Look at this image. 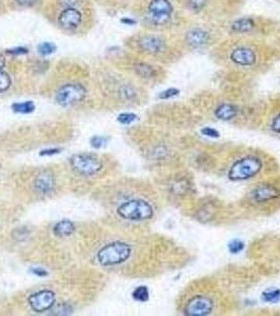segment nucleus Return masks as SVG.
Segmentation results:
<instances>
[{
    "label": "nucleus",
    "instance_id": "1",
    "mask_svg": "<svg viewBox=\"0 0 280 316\" xmlns=\"http://www.w3.org/2000/svg\"><path fill=\"white\" fill-rule=\"evenodd\" d=\"M279 171L277 159L258 148L237 145L217 154L215 172L231 182H254Z\"/></svg>",
    "mask_w": 280,
    "mask_h": 316
},
{
    "label": "nucleus",
    "instance_id": "2",
    "mask_svg": "<svg viewBox=\"0 0 280 316\" xmlns=\"http://www.w3.org/2000/svg\"><path fill=\"white\" fill-rule=\"evenodd\" d=\"M233 305V296L216 280L202 277L186 285L180 292L176 310L185 316H211L229 313Z\"/></svg>",
    "mask_w": 280,
    "mask_h": 316
},
{
    "label": "nucleus",
    "instance_id": "3",
    "mask_svg": "<svg viewBox=\"0 0 280 316\" xmlns=\"http://www.w3.org/2000/svg\"><path fill=\"white\" fill-rule=\"evenodd\" d=\"M238 209L253 216H271L280 211V174L251 182L238 201Z\"/></svg>",
    "mask_w": 280,
    "mask_h": 316
},
{
    "label": "nucleus",
    "instance_id": "4",
    "mask_svg": "<svg viewBox=\"0 0 280 316\" xmlns=\"http://www.w3.org/2000/svg\"><path fill=\"white\" fill-rule=\"evenodd\" d=\"M165 195L176 208L189 209L196 200L197 188L193 173L184 165L171 169L163 182Z\"/></svg>",
    "mask_w": 280,
    "mask_h": 316
},
{
    "label": "nucleus",
    "instance_id": "5",
    "mask_svg": "<svg viewBox=\"0 0 280 316\" xmlns=\"http://www.w3.org/2000/svg\"><path fill=\"white\" fill-rule=\"evenodd\" d=\"M188 211L195 220L210 225L223 224L228 220V215H230V210L225 206L223 201L216 197L196 198Z\"/></svg>",
    "mask_w": 280,
    "mask_h": 316
},
{
    "label": "nucleus",
    "instance_id": "6",
    "mask_svg": "<svg viewBox=\"0 0 280 316\" xmlns=\"http://www.w3.org/2000/svg\"><path fill=\"white\" fill-rule=\"evenodd\" d=\"M117 214L122 219L143 222L154 219L157 214V209L154 202L144 198H131L119 204Z\"/></svg>",
    "mask_w": 280,
    "mask_h": 316
},
{
    "label": "nucleus",
    "instance_id": "7",
    "mask_svg": "<svg viewBox=\"0 0 280 316\" xmlns=\"http://www.w3.org/2000/svg\"><path fill=\"white\" fill-rule=\"evenodd\" d=\"M133 248L124 241H115L105 245L98 252L97 258L102 266H116L125 263L132 256Z\"/></svg>",
    "mask_w": 280,
    "mask_h": 316
},
{
    "label": "nucleus",
    "instance_id": "8",
    "mask_svg": "<svg viewBox=\"0 0 280 316\" xmlns=\"http://www.w3.org/2000/svg\"><path fill=\"white\" fill-rule=\"evenodd\" d=\"M70 163L74 171L84 176H92L102 169V162L100 159L91 154L74 155L71 157Z\"/></svg>",
    "mask_w": 280,
    "mask_h": 316
},
{
    "label": "nucleus",
    "instance_id": "9",
    "mask_svg": "<svg viewBox=\"0 0 280 316\" xmlns=\"http://www.w3.org/2000/svg\"><path fill=\"white\" fill-rule=\"evenodd\" d=\"M213 117L226 122L237 123L238 125H245L242 109L232 101H221L212 110Z\"/></svg>",
    "mask_w": 280,
    "mask_h": 316
},
{
    "label": "nucleus",
    "instance_id": "10",
    "mask_svg": "<svg viewBox=\"0 0 280 316\" xmlns=\"http://www.w3.org/2000/svg\"><path fill=\"white\" fill-rule=\"evenodd\" d=\"M87 95L85 88L80 83H68L59 88L56 94V101L62 107L79 103Z\"/></svg>",
    "mask_w": 280,
    "mask_h": 316
},
{
    "label": "nucleus",
    "instance_id": "11",
    "mask_svg": "<svg viewBox=\"0 0 280 316\" xmlns=\"http://www.w3.org/2000/svg\"><path fill=\"white\" fill-rule=\"evenodd\" d=\"M173 7L169 0H151L147 6L148 18L156 26L165 25L170 20Z\"/></svg>",
    "mask_w": 280,
    "mask_h": 316
},
{
    "label": "nucleus",
    "instance_id": "12",
    "mask_svg": "<svg viewBox=\"0 0 280 316\" xmlns=\"http://www.w3.org/2000/svg\"><path fill=\"white\" fill-rule=\"evenodd\" d=\"M83 20L82 13L75 7H66L57 17V23L60 28L67 31L78 29Z\"/></svg>",
    "mask_w": 280,
    "mask_h": 316
},
{
    "label": "nucleus",
    "instance_id": "13",
    "mask_svg": "<svg viewBox=\"0 0 280 316\" xmlns=\"http://www.w3.org/2000/svg\"><path fill=\"white\" fill-rule=\"evenodd\" d=\"M56 297L54 292L50 290H42L36 292L29 297V304L33 311L37 313H42L49 311L54 307Z\"/></svg>",
    "mask_w": 280,
    "mask_h": 316
},
{
    "label": "nucleus",
    "instance_id": "14",
    "mask_svg": "<svg viewBox=\"0 0 280 316\" xmlns=\"http://www.w3.org/2000/svg\"><path fill=\"white\" fill-rule=\"evenodd\" d=\"M231 60L239 67H252L255 65L257 57L255 52L247 47H239L232 51Z\"/></svg>",
    "mask_w": 280,
    "mask_h": 316
},
{
    "label": "nucleus",
    "instance_id": "15",
    "mask_svg": "<svg viewBox=\"0 0 280 316\" xmlns=\"http://www.w3.org/2000/svg\"><path fill=\"white\" fill-rule=\"evenodd\" d=\"M34 187L39 193H51L55 187L54 176L50 172H44L34 181Z\"/></svg>",
    "mask_w": 280,
    "mask_h": 316
},
{
    "label": "nucleus",
    "instance_id": "16",
    "mask_svg": "<svg viewBox=\"0 0 280 316\" xmlns=\"http://www.w3.org/2000/svg\"><path fill=\"white\" fill-rule=\"evenodd\" d=\"M186 41L192 48H201L209 41V33L201 29H193L186 35Z\"/></svg>",
    "mask_w": 280,
    "mask_h": 316
},
{
    "label": "nucleus",
    "instance_id": "17",
    "mask_svg": "<svg viewBox=\"0 0 280 316\" xmlns=\"http://www.w3.org/2000/svg\"><path fill=\"white\" fill-rule=\"evenodd\" d=\"M163 41L156 36H145L140 40L141 49L151 54L160 53L163 50Z\"/></svg>",
    "mask_w": 280,
    "mask_h": 316
},
{
    "label": "nucleus",
    "instance_id": "18",
    "mask_svg": "<svg viewBox=\"0 0 280 316\" xmlns=\"http://www.w3.org/2000/svg\"><path fill=\"white\" fill-rule=\"evenodd\" d=\"M53 232L56 236L67 237L75 232V225H74L71 220L63 219L55 225Z\"/></svg>",
    "mask_w": 280,
    "mask_h": 316
},
{
    "label": "nucleus",
    "instance_id": "19",
    "mask_svg": "<svg viewBox=\"0 0 280 316\" xmlns=\"http://www.w3.org/2000/svg\"><path fill=\"white\" fill-rule=\"evenodd\" d=\"M266 127L271 136L280 139V111L269 117Z\"/></svg>",
    "mask_w": 280,
    "mask_h": 316
},
{
    "label": "nucleus",
    "instance_id": "20",
    "mask_svg": "<svg viewBox=\"0 0 280 316\" xmlns=\"http://www.w3.org/2000/svg\"><path fill=\"white\" fill-rule=\"evenodd\" d=\"M134 70H135V73L137 74V75L142 77V78L151 79V78H154L155 75H156V72H155L154 68L151 67L150 65H146V64H143V62L135 65Z\"/></svg>",
    "mask_w": 280,
    "mask_h": 316
},
{
    "label": "nucleus",
    "instance_id": "21",
    "mask_svg": "<svg viewBox=\"0 0 280 316\" xmlns=\"http://www.w3.org/2000/svg\"><path fill=\"white\" fill-rule=\"evenodd\" d=\"M254 26H255L254 22L251 18H240V19L236 20L233 24L232 29L238 33H247L251 31L254 28Z\"/></svg>",
    "mask_w": 280,
    "mask_h": 316
},
{
    "label": "nucleus",
    "instance_id": "22",
    "mask_svg": "<svg viewBox=\"0 0 280 316\" xmlns=\"http://www.w3.org/2000/svg\"><path fill=\"white\" fill-rule=\"evenodd\" d=\"M12 109L14 112L20 114H30L35 110V104L33 101L28 100L24 102H16L12 104Z\"/></svg>",
    "mask_w": 280,
    "mask_h": 316
},
{
    "label": "nucleus",
    "instance_id": "23",
    "mask_svg": "<svg viewBox=\"0 0 280 316\" xmlns=\"http://www.w3.org/2000/svg\"><path fill=\"white\" fill-rule=\"evenodd\" d=\"M132 295H133V299L136 302L144 303V302L148 301V297H150V292H148V289L145 286H139L134 290Z\"/></svg>",
    "mask_w": 280,
    "mask_h": 316
},
{
    "label": "nucleus",
    "instance_id": "24",
    "mask_svg": "<svg viewBox=\"0 0 280 316\" xmlns=\"http://www.w3.org/2000/svg\"><path fill=\"white\" fill-rule=\"evenodd\" d=\"M56 49H57L56 45L49 41L41 43L37 46V51H38V53L42 55V56H49V55L53 54L56 51Z\"/></svg>",
    "mask_w": 280,
    "mask_h": 316
},
{
    "label": "nucleus",
    "instance_id": "25",
    "mask_svg": "<svg viewBox=\"0 0 280 316\" xmlns=\"http://www.w3.org/2000/svg\"><path fill=\"white\" fill-rule=\"evenodd\" d=\"M263 300L269 304H274L280 301V290L272 289L263 293Z\"/></svg>",
    "mask_w": 280,
    "mask_h": 316
},
{
    "label": "nucleus",
    "instance_id": "26",
    "mask_svg": "<svg viewBox=\"0 0 280 316\" xmlns=\"http://www.w3.org/2000/svg\"><path fill=\"white\" fill-rule=\"evenodd\" d=\"M12 85V80L9 74L5 72H0V93H4L10 89Z\"/></svg>",
    "mask_w": 280,
    "mask_h": 316
},
{
    "label": "nucleus",
    "instance_id": "27",
    "mask_svg": "<svg viewBox=\"0 0 280 316\" xmlns=\"http://www.w3.org/2000/svg\"><path fill=\"white\" fill-rule=\"evenodd\" d=\"M72 313V307L68 304H60L55 308L52 307V314L55 315H67Z\"/></svg>",
    "mask_w": 280,
    "mask_h": 316
},
{
    "label": "nucleus",
    "instance_id": "28",
    "mask_svg": "<svg viewBox=\"0 0 280 316\" xmlns=\"http://www.w3.org/2000/svg\"><path fill=\"white\" fill-rule=\"evenodd\" d=\"M136 119H137V115H135L134 113H121L117 118V120L121 124H131Z\"/></svg>",
    "mask_w": 280,
    "mask_h": 316
},
{
    "label": "nucleus",
    "instance_id": "29",
    "mask_svg": "<svg viewBox=\"0 0 280 316\" xmlns=\"http://www.w3.org/2000/svg\"><path fill=\"white\" fill-rule=\"evenodd\" d=\"M178 94H179V90H177L175 88H171V89H167V90L161 92L159 94V98L166 100V99H171V98L177 96Z\"/></svg>",
    "mask_w": 280,
    "mask_h": 316
},
{
    "label": "nucleus",
    "instance_id": "30",
    "mask_svg": "<svg viewBox=\"0 0 280 316\" xmlns=\"http://www.w3.org/2000/svg\"><path fill=\"white\" fill-rule=\"evenodd\" d=\"M186 5L193 11H200L205 6V0H186Z\"/></svg>",
    "mask_w": 280,
    "mask_h": 316
},
{
    "label": "nucleus",
    "instance_id": "31",
    "mask_svg": "<svg viewBox=\"0 0 280 316\" xmlns=\"http://www.w3.org/2000/svg\"><path fill=\"white\" fill-rule=\"evenodd\" d=\"M106 141H107V138L103 137V136H94V137L91 138L92 146H94L96 149L103 146L106 143Z\"/></svg>",
    "mask_w": 280,
    "mask_h": 316
},
{
    "label": "nucleus",
    "instance_id": "32",
    "mask_svg": "<svg viewBox=\"0 0 280 316\" xmlns=\"http://www.w3.org/2000/svg\"><path fill=\"white\" fill-rule=\"evenodd\" d=\"M6 53L9 54V55H13V56H17V55L28 54L29 50H28V48H25V47H17V48H14V49L7 50Z\"/></svg>",
    "mask_w": 280,
    "mask_h": 316
},
{
    "label": "nucleus",
    "instance_id": "33",
    "mask_svg": "<svg viewBox=\"0 0 280 316\" xmlns=\"http://www.w3.org/2000/svg\"><path fill=\"white\" fill-rule=\"evenodd\" d=\"M38 2L39 0H15L16 5L21 8H33Z\"/></svg>",
    "mask_w": 280,
    "mask_h": 316
},
{
    "label": "nucleus",
    "instance_id": "34",
    "mask_svg": "<svg viewBox=\"0 0 280 316\" xmlns=\"http://www.w3.org/2000/svg\"><path fill=\"white\" fill-rule=\"evenodd\" d=\"M229 249L232 253H239L242 249H244V243L240 240H234L229 245Z\"/></svg>",
    "mask_w": 280,
    "mask_h": 316
},
{
    "label": "nucleus",
    "instance_id": "35",
    "mask_svg": "<svg viewBox=\"0 0 280 316\" xmlns=\"http://www.w3.org/2000/svg\"><path fill=\"white\" fill-rule=\"evenodd\" d=\"M201 133L205 136H209V137H214V138L219 137V132L213 128H202Z\"/></svg>",
    "mask_w": 280,
    "mask_h": 316
},
{
    "label": "nucleus",
    "instance_id": "36",
    "mask_svg": "<svg viewBox=\"0 0 280 316\" xmlns=\"http://www.w3.org/2000/svg\"><path fill=\"white\" fill-rule=\"evenodd\" d=\"M60 149H49V150H44L40 152V156H51V155H55L60 153Z\"/></svg>",
    "mask_w": 280,
    "mask_h": 316
},
{
    "label": "nucleus",
    "instance_id": "37",
    "mask_svg": "<svg viewBox=\"0 0 280 316\" xmlns=\"http://www.w3.org/2000/svg\"><path fill=\"white\" fill-rule=\"evenodd\" d=\"M32 273L35 274L36 276L38 277H45L48 275V272L44 269H39V268H35V269H32Z\"/></svg>",
    "mask_w": 280,
    "mask_h": 316
},
{
    "label": "nucleus",
    "instance_id": "38",
    "mask_svg": "<svg viewBox=\"0 0 280 316\" xmlns=\"http://www.w3.org/2000/svg\"><path fill=\"white\" fill-rule=\"evenodd\" d=\"M122 24H124L125 26H134L136 24V20L135 19H132V18H128V17H125V18H122V19L120 20Z\"/></svg>",
    "mask_w": 280,
    "mask_h": 316
},
{
    "label": "nucleus",
    "instance_id": "39",
    "mask_svg": "<svg viewBox=\"0 0 280 316\" xmlns=\"http://www.w3.org/2000/svg\"><path fill=\"white\" fill-rule=\"evenodd\" d=\"M5 66H6V57L4 56L3 53H0V72L3 71Z\"/></svg>",
    "mask_w": 280,
    "mask_h": 316
},
{
    "label": "nucleus",
    "instance_id": "40",
    "mask_svg": "<svg viewBox=\"0 0 280 316\" xmlns=\"http://www.w3.org/2000/svg\"><path fill=\"white\" fill-rule=\"evenodd\" d=\"M78 0H62V3L67 6V7H73V5L77 3Z\"/></svg>",
    "mask_w": 280,
    "mask_h": 316
}]
</instances>
